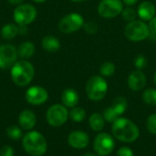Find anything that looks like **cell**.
Segmentation results:
<instances>
[{
  "label": "cell",
  "instance_id": "1",
  "mask_svg": "<svg viewBox=\"0 0 156 156\" xmlns=\"http://www.w3.org/2000/svg\"><path fill=\"white\" fill-rule=\"evenodd\" d=\"M112 133L116 139L123 143H133L140 134L137 125L126 118H118L112 122Z\"/></svg>",
  "mask_w": 156,
  "mask_h": 156
},
{
  "label": "cell",
  "instance_id": "2",
  "mask_svg": "<svg viewBox=\"0 0 156 156\" xmlns=\"http://www.w3.org/2000/svg\"><path fill=\"white\" fill-rule=\"evenodd\" d=\"M10 75L16 85L25 87L32 81L35 75V69L31 62L27 59H21L12 66Z\"/></svg>",
  "mask_w": 156,
  "mask_h": 156
},
{
  "label": "cell",
  "instance_id": "3",
  "mask_svg": "<svg viewBox=\"0 0 156 156\" xmlns=\"http://www.w3.org/2000/svg\"><path fill=\"white\" fill-rule=\"evenodd\" d=\"M23 147L31 156H41L47 151V142L40 133L30 132L23 138Z\"/></svg>",
  "mask_w": 156,
  "mask_h": 156
},
{
  "label": "cell",
  "instance_id": "4",
  "mask_svg": "<svg viewBox=\"0 0 156 156\" xmlns=\"http://www.w3.org/2000/svg\"><path fill=\"white\" fill-rule=\"evenodd\" d=\"M108 90L106 80L101 76H92L87 82L86 93L90 100L98 101L102 100Z\"/></svg>",
  "mask_w": 156,
  "mask_h": 156
},
{
  "label": "cell",
  "instance_id": "5",
  "mask_svg": "<svg viewBox=\"0 0 156 156\" xmlns=\"http://www.w3.org/2000/svg\"><path fill=\"white\" fill-rule=\"evenodd\" d=\"M37 15V11L34 5L30 4H22L15 8L13 17L18 26H27L34 22Z\"/></svg>",
  "mask_w": 156,
  "mask_h": 156
},
{
  "label": "cell",
  "instance_id": "6",
  "mask_svg": "<svg viewBox=\"0 0 156 156\" xmlns=\"http://www.w3.org/2000/svg\"><path fill=\"white\" fill-rule=\"evenodd\" d=\"M125 37L132 41H141L147 38L150 36L148 26L141 21L134 20L127 24L124 29Z\"/></svg>",
  "mask_w": 156,
  "mask_h": 156
},
{
  "label": "cell",
  "instance_id": "7",
  "mask_svg": "<svg viewBox=\"0 0 156 156\" xmlns=\"http://www.w3.org/2000/svg\"><path fill=\"white\" fill-rule=\"evenodd\" d=\"M84 23V19L80 14L70 13L60 19L58 22V29L62 33L70 34L80 29Z\"/></svg>",
  "mask_w": 156,
  "mask_h": 156
},
{
  "label": "cell",
  "instance_id": "8",
  "mask_svg": "<svg viewBox=\"0 0 156 156\" xmlns=\"http://www.w3.org/2000/svg\"><path fill=\"white\" fill-rule=\"evenodd\" d=\"M69 117V112L65 106L61 104L52 105L47 112V121L48 124L54 127H58L63 125Z\"/></svg>",
  "mask_w": 156,
  "mask_h": 156
},
{
  "label": "cell",
  "instance_id": "9",
  "mask_svg": "<svg viewBox=\"0 0 156 156\" xmlns=\"http://www.w3.org/2000/svg\"><path fill=\"white\" fill-rule=\"evenodd\" d=\"M115 146V143L112 135L109 133H101L96 136L93 144L95 153L100 156H107L112 154Z\"/></svg>",
  "mask_w": 156,
  "mask_h": 156
},
{
  "label": "cell",
  "instance_id": "10",
  "mask_svg": "<svg viewBox=\"0 0 156 156\" xmlns=\"http://www.w3.org/2000/svg\"><path fill=\"white\" fill-rule=\"evenodd\" d=\"M123 10V4L121 0H101L98 6L101 16L105 18L115 17Z\"/></svg>",
  "mask_w": 156,
  "mask_h": 156
},
{
  "label": "cell",
  "instance_id": "11",
  "mask_svg": "<svg viewBox=\"0 0 156 156\" xmlns=\"http://www.w3.org/2000/svg\"><path fill=\"white\" fill-rule=\"evenodd\" d=\"M17 49L10 44L0 45V69H11L17 61Z\"/></svg>",
  "mask_w": 156,
  "mask_h": 156
},
{
  "label": "cell",
  "instance_id": "12",
  "mask_svg": "<svg viewBox=\"0 0 156 156\" xmlns=\"http://www.w3.org/2000/svg\"><path fill=\"white\" fill-rule=\"evenodd\" d=\"M48 93L40 86H32L26 91V100L32 105H41L48 101Z\"/></svg>",
  "mask_w": 156,
  "mask_h": 156
},
{
  "label": "cell",
  "instance_id": "13",
  "mask_svg": "<svg viewBox=\"0 0 156 156\" xmlns=\"http://www.w3.org/2000/svg\"><path fill=\"white\" fill-rule=\"evenodd\" d=\"M69 144L75 149H83L89 145V135L82 131L72 132L68 137Z\"/></svg>",
  "mask_w": 156,
  "mask_h": 156
},
{
  "label": "cell",
  "instance_id": "14",
  "mask_svg": "<svg viewBox=\"0 0 156 156\" xmlns=\"http://www.w3.org/2000/svg\"><path fill=\"white\" fill-rule=\"evenodd\" d=\"M128 86L133 91H139L143 90L146 84V77L141 70L133 71L128 77Z\"/></svg>",
  "mask_w": 156,
  "mask_h": 156
},
{
  "label": "cell",
  "instance_id": "15",
  "mask_svg": "<svg viewBox=\"0 0 156 156\" xmlns=\"http://www.w3.org/2000/svg\"><path fill=\"white\" fill-rule=\"evenodd\" d=\"M37 122V118L35 113L30 110L23 111L18 117V122L21 128L24 130H31Z\"/></svg>",
  "mask_w": 156,
  "mask_h": 156
},
{
  "label": "cell",
  "instance_id": "16",
  "mask_svg": "<svg viewBox=\"0 0 156 156\" xmlns=\"http://www.w3.org/2000/svg\"><path fill=\"white\" fill-rule=\"evenodd\" d=\"M138 15L140 18H142L143 20H145V21L151 20L152 18L154 17V15H155L154 5L149 1L143 2L138 7Z\"/></svg>",
  "mask_w": 156,
  "mask_h": 156
},
{
  "label": "cell",
  "instance_id": "17",
  "mask_svg": "<svg viewBox=\"0 0 156 156\" xmlns=\"http://www.w3.org/2000/svg\"><path fill=\"white\" fill-rule=\"evenodd\" d=\"M79 99L80 98L78 92L73 89H66L65 90H63L61 94L62 103L69 108L75 107L79 102Z\"/></svg>",
  "mask_w": 156,
  "mask_h": 156
},
{
  "label": "cell",
  "instance_id": "18",
  "mask_svg": "<svg viewBox=\"0 0 156 156\" xmlns=\"http://www.w3.org/2000/svg\"><path fill=\"white\" fill-rule=\"evenodd\" d=\"M41 46L47 52L54 53L60 48V42L55 36L48 35L42 38Z\"/></svg>",
  "mask_w": 156,
  "mask_h": 156
},
{
  "label": "cell",
  "instance_id": "19",
  "mask_svg": "<svg viewBox=\"0 0 156 156\" xmlns=\"http://www.w3.org/2000/svg\"><path fill=\"white\" fill-rule=\"evenodd\" d=\"M35 52V46L31 41H24L17 48V55L23 59L29 58Z\"/></svg>",
  "mask_w": 156,
  "mask_h": 156
},
{
  "label": "cell",
  "instance_id": "20",
  "mask_svg": "<svg viewBox=\"0 0 156 156\" xmlns=\"http://www.w3.org/2000/svg\"><path fill=\"white\" fill-rule=\"evenodd\" d=\"M0 34L4 39H13L19 34V26L16 24H6L0 31Z\"/></svg>",
  "mask_w": 156,
  "mask_h": 156
},
{
  "label": "cell",
  "instance_id": "21",
  "mask_svg": "<svg viewBox=\"0 0 156 156\" xmlns=\"http://www.w3.org/2000/svg\"><path fill=\"white\" fill-rule=\"evenodd\" d=\"M90 125L91 127V129L95 132H101L105 124V119L102 115H101L100 113H93L90 117Z\"/></svg>",
  "mask_w": 156,
  "mask_h": 156
},
{
  "label": "cell",
  "instance_id": "22",
  "mask_svg": "<svg viewBox=\"0 0 156 156\" xmlns=\"http://www.w3.org/2000/svg\"><path fill=\"white\" fill-rule=\"evenodd\" d=\"M112 110L116 112V114L120 117L121 115H122L125 111L128 108V102L127 100L124 97H117L112 105Z\"/></svg>",
  "mask_w": 156,
  "mask_h": 156
},
{
  "label": "cell",
  "instance_id": "23",
  "mask_svg": "<svg viewBox=\"0 0 156 156\" xmlns=\"http://www.w3.org/2000/svg\"><path fill=\"white\" fill-rule=\"evenodd\" d=\"M70 119L75 122H82L86 117L85 111L80 107H73V109L69 113Z\"/></svg>",
  "mask_w": 156,
  "mask_h": 156
},
{
  "label": "cell",
  "instance_id": "24",
  "mask_svg": "<svg viewBox=\"0 0 156 156\" xmlns=\"http://www.w3.org/2000/svg\"><path fill=\"white\" fill-rule=\"evenodd\" d=\"M144 101L151 106L156 105V90L155 89H148L143 93Z\"/></svg>",
  "mask_w": 156,
  "mask_h": 156
},
{
  "label": "cell",
  "instance_id": "25",
  "mask_svg": "<svg viewBox=\"0 0 156 156\" xmlns=\"http://www.w3.org/2000/svg\"><path fill=\"white\" fill-rule=\"evenodd\" d=\"M115 72V65L112 62H105L100 68V73L103 77H110Z\"/></svg>",
  "mask_w": 156,
  "mask_h": 156
},
{
  "label": "cell",
  "instance_id": "26",
  "mask_svg": "<svg viewBox=\"0 0 156 156\" xmlns=\"http://www.w3.org/2000/svg\"><path fill=\"white\" fill-rule=\"evenodd\" d=\"M6 133H7V136L13 140H18L22 136V131L20 130L19 127L15 126V125L9 126L6 130Z\"/></svg>",
  "mask_w": 156,
  "mask_h": 156
},
{
  "label": "cell",
  "instance_id": "27",
  "mask_svg": "<svg viewBox=\"0 0 156 156\" xmlns=\"http://www.w3.org/2000/svg\"><path fill=\"white\" fill-rule=\"evenodd\" d=\"M122 16L123 19L126 20V21H129V22L134 21L135 18H136V16H137L136 11L133 8H132V7H126V8H124L122 10Z\"/></svg>",
  "mask_w": 156,
  "mask_h": 156
},
{
  "label": "cell",
  "instance_id": "28",
  "mask_svg": "<svg viewBox=\"0 0 156 156\" xmlns=\"http://www.w3.org/2000/svg\"><path fill=\"white\" fill-rule=\"evenodd\" d=\"M146 128L150 133L156 135V113L152 114L148 117L146 122Z\"/></svg>",
  "mask_w": 156,
  "mask_h": 156
},
{
  "label": "cell",
  "instance_id": "29",
  "mask_svg": "<svg viewBox=\"0 0 156 156\" xmlns=\"http://www.w3.org/2000/svg\"><path fill=\"white\" fill-rule=\"evenodd\" d=\"M103 117L104 119L108 122H114L118 118L119 116L116 114V112L112 110V107H109L107 108L104 112H103Z\"/></svg>",
  "mask_w": 156,
  "mask_h": 156
},
{
  "label": "cell",
  "instance_id": "30",
  "mask_svg": "<svg viewBox=\"0 0 156 156\" xmlns=\"http://www.w3.org/2000/svg\"><path fill=\"white\" fill-rule=\"evenodd\" d=\"M84 30L88 33V34H95L98 31V25L93 22V21H89V22H85L83 25Z\"/></svg>",
  "mask_w": 156,
  "mask_h": 156
},
{
  "label": "cell",
  "instance_id": "31",
  "mask_svg": "<svg viewBox=\"0 0 156 156\" xmlns=\"http://www.w3.org/2000/svg\"><path fill=\"white\" fill-rule=\"evenodd\" d=\"M133 62H134L135 67H136L139 70L144 69V68L146 67V65H147V59H146V58H145L144 55H139V56H137V57L135 58V59H134Z\"/></svg>",
  "mask_w": 156,
  "mask_h": 156
},
{
  "label": "cell",
  "instance_id": "32",
  "mask_svg": "<svg viewBox=\"0 0 156 156\" xmlns=\"http://www.w3.org/2000/svg\"><path fill=\"white\" fill-rule=\"evenodd\" d=\"M149 32H150V37L156 38V16L152 18L149 23Z\"/></svg>",
  "mask_w": 156,
  "mask_h": 156
},
{
  "label": "cell",
  "instance_id": "33",
  "mask_svg": "<svg viewBox=\"0 0 156 156\" xmlns=\"http://www.w3.org/2000/svg\"><path fill=\"white\" fill-rule=\"evenodd\" d=\"M117 156H133V152L129 147H122L117 152Z\"/></svg>",
  "mask_w": 156,
  "mask_h": 156
},
{
  "label": "cell",
  "instance_id": "34",
  "mask_svg": "<svg viewBox=\"0 0 156 156\" xmlns=\"http://www.w3.org/2000/svg\"><path fill=\"white\" fill-rule=\"evenodd\" d=\"M14 151L10 146H4L0 150V156H13Z\"/></svg>",
  "mask_w": 156,
  "mask_h": 156
},
{
  "label": "cell",
  "instance_id": "35",
  "mask_svg": "<svg viewBox=\"0 0 156 156\" xmlns=\"http://www.w3.org/2000/svg\"><path fill=\"white\" fill-rule=\"evenodd\" d=\"M9 4L13 5H20L23 4V2L25 0H7Z\"/></svg>",
  "mask_w": 156,
  "mask_h": 156
},
{
  "label": "cell",
  "instance_id": "36",
  "mask_svg": "<svg viewBox=\"0 0 156 156\" xmlns=\"http://www.w3.org/2000/svg\"><path fill=\"white\" fill-rule=\"evenodd\" d=\"M123 1V3L125 4V5H134L138 0H122Z\"/></svg>",
  "mask_w": 156,
  "mask_h": 156
},
{
  "label": "cell",
  "instance_id": "37",
  "mask_svg": "<svg viewBox=\"0 0 156 156\" xmlns=\"http://www.w3.org/2000/svg\"><path fill=\"white\" fill-rule=\"evenodd\" d=\"M83 156H96L95 154H91V153H87V154H85Z\"/></svg>",
  "mask_w": 156,
  "mask_h": 156
},
{
  "label": "cell",
  "instance_id": "38",
  "mask_svg": "<svg viewBox=\"0 0 156 156\" xmlns=\"http://www.w3.org/2000/svg\"><path fill=\"white\" fill-rule=\"evenodd\" d=\"M32 1L37 2V3H43V2H45V1H47V0H32Z\"/></svg>",
  "mask_w": 156,
  "mask_h": 156
},
{
  "label": "cell",
  "instance_id": "39",
  "mask_svg": "<svg viewBox=\"0 0 156 156\" xmlns=\"http://www.w3.org/2000/svg\"><path fill=\"white\" fill-rule=\"evenodd\" d=\"M73 2H83V1H86V0H71Z\"/></svg>",
  "mask_w": 156,
  "mask_h": 156
},
{
  "label": "cell",
  "instance_id": "40",
  "mask_svg": "<svg viewBox=\"0 0 156 156\" xmlns=\"http://www.w3.org/2000/svg\"><path fill=\"white\" fill-rule=\"evenodd\" d=\"M154 83L156 84V72L155 74H154Z\"/></svg>",
  "mask_w": 156,
  "mask_h": 156
}]
</instances>
